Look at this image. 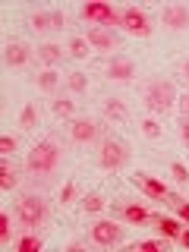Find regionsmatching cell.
<instances>
[{
	"mask_svg": "<svg viewBox=\"0 0 189 252\" xmlns=\"http://www.w3.org/2000/svg\"><path fill=\"white\" fill-rule=\"evenodd\" d=\"M26 164H29L32 173L47 177V173H54V170H57V164H60V148L54 145V142H38V145L29 152V161Z\"/></svg>",
	"mask_w": 189,
	"mask_h": 252,
	"instance_id": "cell-1",
	"label": "cell"
},
{
	"mask_svg": "<svg viewBox=\"0 0 189 252\" xmlns=\"http://www.w3.org/2000/svg\"><path fill=\"white\" fill-rule=\"evenodd\" d=\"M145 98H148V104H152L155 110H170L173 101H177V92H173L170 82L158 79V82H152V85L145 89Z\"/></svg>",
	"mask_w": 189,
	"mask_h": 252,
	"instance_id": "cell-2",
	"label": "cell"
},
{
	"mask_svg": "<svg viewBox=\"0 0 189 252\" xmlns=\"http://www.w3.org/2000/svg\"><path fill=\"white\" fill-rule=\"evenodd\" d=\"M19 220H22V227H29V230L41 227L44 224V202L38 199V195H26V199L19 202Z\"/></svg>",
	"mask_w": 189,
	"mask_h": 252,
	"instance_id": "cell-3",
	"label": "cell"
},
{
	"mask_svg": "<svg viewBox=\"0 0 189 252\" xmlns=\"http://www.w3.org/2000/svg\"><path fill=\"white\" fill-rule=\"evenodd\" d=\"M120 22H123V29L129 32V35H139V38H148V35H152L148 16L142 13V10H126V13L120 16Z\"/></svg>",
	"mask_w": 189,
	"mask_h": 252,
	"instance_id": "cell-4",
	"label": "cell"
},
{
	"mask_svg": "<svg viewBox=\"0 0 189 252\" xmlns=\"http://www.w3.org/2000/svg\"><path fill=\"white\" fill-rule=\"evenodd\" d=\"M92 240L98 243V246H114V243L120 240V224H117V220H98V224L92 227Z\"/></svg>",
	"mask_w": 189,
	"mask_h": 252,
	"instance_id": "cell-5",
	"label": "cell"
},
{
	"mask_svg": "<svg viewBox=\"0 0 189 252\" xmlns=\"http://www.w3.org/2000/svg\"><path fill=\"white\" fill-rule=\"evenodd\" d=\"M82 16L89 22H101V26H117V22H120V16L110 10L107 3H85L82 6Z\"/></svg>",
	"mask_w": 189,
	"mask_h": 252,
	"instance_id": "cell-6",
	"label": "cell"
},
{
	"mask_svg": "<svg viewBox=\"0 0 189 252\" xmlns=\"http://www.w3.org/2000/svg\"><path fill=\"white\" fill-rule=\"evenodd\" d=\"M123 145L120 142H114V139H104L101 142V164H104L107 170H114V167H120L123 164Z\"/></svg>",
	"mask_w": 189,
	"mask_h": 252,
	"instance_id": "cell-7",
	"label": "cell"
},
{
	"mask_svg": "<svg viewBox=\"0 0 189 252\" xmlns=\"http://www.w3.org/2000/svg\"><path fill=\"white\" fill-rule=\"evenodd\" d=\"M107 76L110 79H132V76H136V63L126 60V57H114L110 66H107Z\"/></svg>",
	"mask_w": 189,
	"mask_h": 252,
	"instance_id": "cell-8",
	"label": "cell"
},
{
	"mask_svg": "<svg viewBox=\"0 0 189 252\" xmlns=\"http://www.w3.org/2000/svg\"><path fill=\"white\" fill-rule=\"evenodd\" d=\"M69 136H73V142H92L94 136H98V126L82 117V120H76L73 126H69Z\"/></svg>",
	"mask_w": 189,
	"mask_h": 252,
	"instance_id": "cell-9",
	"label": "cell"
},
{
	"mask_svg": "<svg viewBox=\"0 0 189 252\" xmlns=\"http://www.w3.org/2000/svg\"><path fill=\"white\" fill-rule=\"evenodd\" d=\"M164 26L167 29H186L189 26V10L186 6H167V10H164Z\"/></svg>",
	"mask_w": 189,
	"mask_h": 252,
	"instance_id": "cell-10",
	"label": "cell"
},
{
	"mask_svg": "<svg viewBox=\"0 0 189 252\" xmlns=\"http://www.w3.org/2000/svg\"><path fill=\"white\" fill-rule=\"evenodd\" d=\"M89 44L101 47V51H114V35H110L104 26H94V29L89 32Z\"/></svg>",
	"mask_w": 189,
	"mask_h": 252,
	"instance_id": "cell-11",
	"label": "cell"
},
{
	"mask_svg": "<svg viewBox=\"0 0 189 252\" xmlns=\"http://www.w3.org/2000/svg\"><path fill=\"white\" fill-rule=\"evenodd\" d=\"M142 189H145L152 199H167V195H170V189L164 186L158 177H148V173H142Z\"/></svg>",
	"mask_w": 189,
	"mask_h": 252,
	"instance_id": "cell-12",
	"label": "cell"
},
{
	"mask_svg": "<svg viewBox=\"0 0 189 252\" xmlns=\"http://www.w3.org/2000/svg\"><path fill=\"white\" fill-rule=\"evenodd\" d=\"M3 57H6V63H10V66H22V63L29 60V47H26V44H6Z\"/></svg>",
	"mask_w": 189,
	"mask_h": 252,
	"instance_id": "cell-13",
	"label": "cell"
},
{
	"mask_svg": "<svg viewBox=\"0 0 189 252\" xmlns=\"http://www.w3.org/2000/svg\"><path fill=\"white\" fill-rule=\"evenodd\" d=\"M38 60H44L47 66H54V63L63 60V51L57 44H41V47H38Z\"/></svg>",
	"mask_w": 189,
	"mask_h": 252,
	"instance_id": "cell-14",
	"label": "cell"
},
{
	"mask_svg": "<svg viewBox=\"0 0 189 252\" xmlns=\"http://www.w3.org/2000/svg\"><path fill=\"white\" fill-rule=\"evenodd\" d=\"M123 215H126V220H129V224H145V220H148V211L142 208V205H126Z\"/></svg>",
	"mask_w": 189,
	"mask_h": 252,
	"instance_id": "cell-15",
	"label": "cell"
},
{
	"mask_svg": "<svg viewBox=\"0 0 189 252\" xmlns=\"http://www.w3.org/2000/svg\"><path fill=\"white\" fill-rule=\"evenodd\" d=\"M57 82H60V76L54 73V69H44V73L38 76V85H41L44 92H54V89H57Z\"/></svg>",
	"mask_w": 189,
	"mask_h": 252,
	"instance_id": "cell-16",
	"label": "cell"
},
{
	"mask_svg": "<svg viewBox=\"0 0 189 252\" xmlns=\"http://www.w3.org/2000/svg\"><path fill=\"white\" fill-rule=\"evenodd\" d=\"M16 183H19V177H16V170L10 167V164H3V167H0V186H3V189H13Z\"/></svg>",
	"mask_w": 189,
	"mask_h": 252,
	"instance_id": "cell-17",
	"label": "cell"
},
{
	"mask_svg": "<svg viewBox=\"0 0 189 252\" xmlns=\"http://www.w3.org/2000/svg\"><path fill=\"white\" fill-rule=\"evenodd\" d=\"M104 110H107V117H114V120H126V107H123V101H117V98H110L104 104Z\"/></svg>",
	"mask_w": 189,
	"mask_h": 252,
	"instance_id": "cell-18",
	"label": "cell"
},
{
	"mask_svg": "<svg viewBox=\"0 0 189 252\" xmlns=\"http://www.w3.org/2000/svg\"><path fill=\"white\" fill-rule=\"evenodd\" d=\"M32 26H35L38 32L54 29V13H35V16H32Z\"/></svg>",
	"mask_w": 189,
	"mask_h": 252,
	"instance_id": "cell-19",
	"label": "cell"
},
{
	"mask_svg": "<svg viewBox=\"0 0 189 252\" xmlns=\"http://www.w3.org/2000/svg\"><path fill=\"white\" fill-rule=\"evenodd\" d=\"M158 227H161L164 236H180V224L173 218H161V220H158Z\"/></svg>",
	"mask_w": 189,
	"mask_h": 252,
	"instance_id": "cell-20",
	"label": "cell"
},
{
	"mask_svg": "<svg viewBox=\"0 0 189 252\" xmlns=\"http://www.w3.org/2000/svg\"><path fill=\"white\" fill-rule=\"evenodd\" d=\"M69 51H73V57H89V41H85V38H73V41H69Z\"/></svg>",
	"mask_w": 189,
	"mask_h": 252,
	"instance_id": "cell-21",
	"label": "cell"
},
{
	"mask_svg": "<svg viewBox=\"0 0 189 252\" xmlns=\"http://www.w3.org/2000/svg\"><path fill=\"white\" fill-rule=\"evenodd\" d=\"M19 249L22 252H38V249H41V240H38V236H22V240H19Z\"/></svg>",
	"mask_w": 189,
	"mask_h": 252,
	"instance_id": "cell-22",
	"label": "cell"
},
{
	"mask_svg": "<svg viewBox=\"0 0 189 252\" xmlns=\"http://www.w3.org/2000/svg\"><path fill=\"white\" fill-rule=\"evenodd\" d=\"M101 208H104V199H101L98 192L85 195V211H101Z\"/></svg>",
	"mask_w": 189,
	"mask_h": 252,
	"instance_id": "cell-23",
	"label": "cell"
},
{
	"mask_svg": "<svg viewBox=\"0 0 189 252\" xmlns=\"http://www.w3.org/2000/svg\"><path fill=\"white\" fill-rule=\"evenodd\" d=\"M66 82H69V89H73V92H85V89H89V82H85V76H82V73H73V76L66 79Z\"/></svg>",
	"mask_w": 189,
	"mask_h": 252,
	"instance_id": "cell-24",
	"label": "cell"
},
{
	"mask_svg": "<svg viewBox=\"0 0 189 252\" xmlns=\"http://www.w3.org/2000/svg\"><path fill=\"white\" fill-rule=\"evenodd\" d=\"M19 123L26 126V129H32V126H35V107H32V104H26V107H22V117H19Z\"/></svg>",
	"mask_w": 189,
	"mask_h": 252,
	"instance_id": "cell-25",
	"label": "cell"
},
{
	"mask_svg": "<svg viewBox=\"0 0 189 252\" xmlns=\"http://www.w3.org/2000/svg\"><path fill=\"white\" fill-rule=\"evenodd\" d=\"M54 114H57V117H69V114H73V101H66V98L54 101Z\"/></svg>",
	"mask_w": 189,
	"mask_h": 252,
	"instance_id": "cell-26",
	"label": "cell"
},
{
	"mask_svg": "<svg viewBox=\"0 0 189 252\" xmlns=\"http://www.w3.org/2000/svg\"><path fill=\"white\" fill-rule=\"evenodd\" d=\"M142 132H145L148 139H158V136H161V126H158V120H145V123H142Z\"/></svg>",
	"mask_w": 189,
	"mask_h": 252,
	"instance_id": "cell-27",
	"label": "cell"
},
{
	"mask_svg": "<svg viewBox=\"0 0 189 252\" xmlns=\"http://www.w3.org/2000/svg\"><path fill=\"white\" fill-rule=\"evenodd\" d=\"M170 199H173V208H177V215H180V218H183L186 224H189V202L177 199V195H170Z\"/></svg>",
	"mask_w": 189,
	"mask_h": 252,
	"instance_id": "cell-28",
	"label": "cell"
},
{
	"mask_svg": "<svg viewBox=\"0 0 189 252\" xmlns=\"http://www.w3.org/2000/svg\"><path fill=\"white\" fill-rule=\"evenodd\" d=\"M173 177H177V183H189V170L183 167V164H173Z\"/></svg>",
	"mask_w": 189,
	"mask_h": 252,
	"instance_id": "cell-29",
	"label": "cell"
},
{
	"mask_svg": "<svg viewBox=\"0 0 189 252\" xmlns=\"http://www.w3.org/2000/svg\"><path fill=\"white\" fill-rule=\"evenodd\" d=\"M136 249H148V252H155V249H164V243H161V240H145V243H139Z\"/></svg>",
	"mask_w": 189,
	"mask_h": 252,
	"instance_id": "cell-30",
	"label": "cell"
},
{
	"mask_svg": "<svg viewBox=\"0 0 189 252\" xmlns=\"http://www.w3.org/2000/svg\"><path fill=\"white\" fill-rule=\"evenodd\" d=\"M0 148H3V155H10V152H16V139H10V136H3V139H0Z\"/></svg>",
	"mask_w": 189,
	"mask_h": 252,
	"instance_id": "cell-31",
	"label": "cell"
},
{
	"mask_svg": "<svg viewBox=\"0 0 189 252\" xmlns=\"http://www.w3.org/2000/svg\"><path fill=\"white\" fill-rule=\"evenodd\" d=\"M6 236H10V218L0 215V240H6Z\"/></svg>",
	"mask_w": 189,
	"mask_h": 252,
	"instance_id": "cell-32",
	"label": "cell"
},
{
	"mask_svg": "<svg viewBox=\"0 0 189 252\" xmlns=\"http://www.w3.org/2000/svg\"><path fill=\"white\" fill-rule=\"evenodd\" d=\"M180 136L189 142V114H183V120H180Z\"/></svg>",
	"mask_w": 189,
	"mask_h": 252,
	"instance_id": "cell-33",
	"label": "cell"
},
{
	"mask_svg": "<svg viewBox=\"0 0 189 252\" xmlns=\"http://www.w3.org/2000/svg\"><path fill=\"white\" fill-rule=\"evenodd\" d=\"M69 199H73V183H66L60 189V202H69Z\"/></svg>",
	"mask_w": 189,
	"mask_h": 252,
	"instance_id": "cell-34",
	"label": "cell"
},
{
	"mask_svg": "<svg viewBox=\"0 0 189 252\" xmlns=\"http://www.w3.org/2000/svg\"><path fill=\"white\" fill-rule=\"evenodd\" d=\"M177 240H180V243H183V246L189 249V230H180V236H177Z\"/></svg>",
	"mask_w": 189,
	"mask_h": 252,
	"instance_id": "cell-35",
	"label": "cell"
},
{
	"mask_svg": "<svg viewBox=\"0 0 189 252\" xmlns=\"http://www.w3.org/2000/svg\"><path fill=\"white\" fill-rule=\"evenodd\" d=\"M180 107H183V114H189V92L183 94V98H180Z\"/></svg>",
	"mask_w": 189,
	"mask_h": 252,
	"instance_id": "cell-36",
	"label": "cell"
},
{
	"mask_svg": "<svg viewBox=\"0 0 189 252\" xmlns=\"http://www.w3.org/2000/svg\"><path fill=\"white\" fill-rule=\"evenodd\" d=\"M183 76H186V79H189V60H186V63H183Z\"/></svg>",
	"mask_w": 189,
	"mask_h": 252,
	"instance_id": "cell-37",
	"label": "cell"
}]
</instances>
